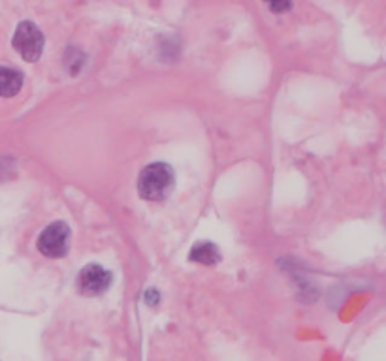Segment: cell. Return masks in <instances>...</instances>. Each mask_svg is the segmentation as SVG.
I'll return each mask as SVG.
<instances>
[{
	"mask_svg": "<svg viewBox=\"0 0 386 361\" xmlns=\"http://www.w3.org/2000/svg\"><path fill=\"white\" fill-rule=\"evenodd\" d=\"M174 183V169L170 168L168 164H149V166L140 174V179H138V192H140V196L144 199L161 201V199H164L172 192Z\"/></svg>",
	"mask_w": 386,
	"mask_h": 361,
	"instance_id": "obj_1",
	"label": "cell"
},
{
	"mask_svg": "<svg viewBox=\"0 0 386 361\" xmlns=\"http://www.w3.org/2000/svg\"><path fill=\"white\" fill-rule=\"evenodd\" d=\"M12 44L25 61L34 63L42 56V51H44V34L34 23L23 21V23H19L17 31L13 34Z\"/></svg>",
	"mask_w": 386,
	"mask_h": 361,
	"instance_id": "obj_2",
	"label": "cell"
},
{
	"mask_svg": "<svg viewBox=\"0 0 386 361\" xmlns=\"http://www.w3.org/2000/svg\"><path fill=\"white\" fill-rule=\"evenodd\" d=\"M70 247V228L64 222H53L42 231L38 250L47 258H63Z\"/></svg>",
	"mask_w": 386,
	"mask_h": 361,
	"instance_id": "obj_3",
	"label": "cell"
},
{
	"mask_svg": "<svg viewBox=\"0 0 386 361\" xmlns=\"http://www.w3.org/2000/svg\"><path fill=\"white\" fill-rule=\"evenodd\" d=\"M112 284V273L98 263H89L77 275V290L83 295L104 293Z\"/></svg>",
	"mask_w": 386,
	"mask_h": 361,
	"instance_id": "obj_4",
	"label": "cell"
},
{
	"mask_svg": "<svg viewBox=\"0 0 386 361\" xmlns=\"http://www.w3.org/2000/svg\"><path fill=\"white\" fill-rule=\"evenodd\" d=\"M23 87V74L15 68L0 66V96L10 98L21 91Z\"/></svg>",
	"mask_w": 386,
	"mask_h": 361,
	"instance_id": "obj_5",
	"label": "cell"
},
{
	"mask_svg": "<svg viewBox=\"0 0 386 361\" xmlns=\"http://www.w3.org/2000/svg\"><path fill=\"white\" fill-rule=\"evenodd\" d=\"M188 258H191L193 262L204 263V266H213V263H217L218 260H221V250L213 243L204 241V243L194 245Z\"/></svg>",
	"mask_w": 386,
	"mask_h": 361,
	"instance_id": "obj_6",
	"label": "cell"
},
{
	"mask_svg": "<svg viewBox=\"0 0 386 361\" xmlns=\"http://www.w3.org/2000/svg\"><path fill=\"white\" fill-rule=\"evenodd\" d=\"M272 10L274 12H285V10H290V2H281V4H272Z\"/></svg>",
	"mask_w": 386,
	"mask_h": 361,
	"instance_id": "obj_7",
	"label": "cell"
}]
</instances>
